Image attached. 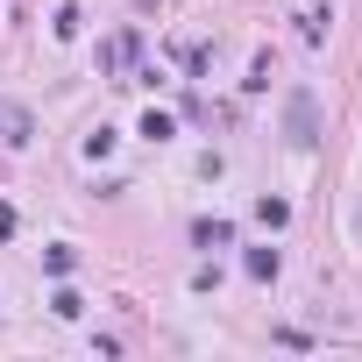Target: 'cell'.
<instances>
[{"instance_id": "6da1fadb", "label": "cell", "mask_w": 362, "mask_h": 362, "mask_svg": "<svg viewBox=\"0 0 362 362\" xmlns=\"http://www.w3.org/2000/svg\"><path fill=\"white\" fill-rule=\"evenodd\" d=\"M291 142H298V149H313V142H320V114H313V93H298V100H291Z\"/></svg>"}, {"instance_id": "7a4b0ae2", "label": "cell", "mask_w": 362, "mask_h": 362, "mask_svg": "<svg viewBox=\"0 0 362 362\" xmlns=\"http://www.w3.org/2000/svg\"><path fill=\"white\" fill-rule=\"evenodd\" d=\"M192 242H199V249H228V242H235V228H228V221H199V228H192Z\"/></svg>"}, {"instance_id": "3957f363", "label": "cell", "mask_w": 362, "mask_h": 362, "mask_svg": "<svg viewBox=\"0 0 362 362\" xmlns=\"http://www.w3.org/2000/svg\"><path fill=\"white\" fill-rule=\"evenodd\" d=\"M0 135H8V142H29V114L8 107V100H0Z\"/></svg>"}, {"instance_id": "277c9868", "label": "cell", "mask_w": 362, "mask_h": 362, "mask_svg": "<svg viewBox=\"0 0 362 362\" xmlns=\"http://www.w3.org/2000/svg\"><path fill=\"white\" fill-rule=\"evenodd\" d=\"M249 277H277V249H249Z\"/></svg>"}, {"instance_id": "5b68a950", "label": "cell", "mask_w": 362, "mask_h": 362, "mask_svg": "<svg viewBox=\"0 0 362 362\" xmlns=\"http://www.w3.org/2000/svg\"><path fill=\"white\" fill-rule=\"evenodd\" d=\"M50 313H57V320H78V313H86V298H78V291H57V298H50Z\"/></svg>"}]
</instances>
